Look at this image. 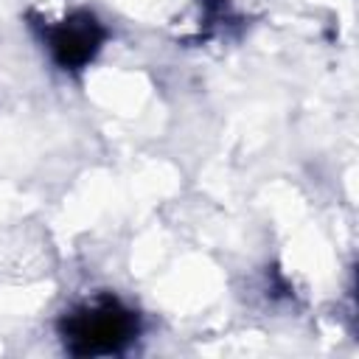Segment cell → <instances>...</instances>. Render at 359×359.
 <instances>
[{
    "label": "cell",
    "instance_id": "7a4b0ae2",
    "mask_svg": "<svg viewBox=\"0 0 359 359\" xmlns=\"http://www.w3.org/2000/svg\"><path fill=\"white\" fill-rule=\"evenodd\" d=\"M101 36H98V25L90 20V17H76V20H67L62 28L53 31V39H50V48L56 53V59L67 67H76L81 62H87L95 48H98Z\"/></svg>",
    "mask_w": 359,
    "mask_h": 359
},
{
    "label": "cell",
    "instance_id": "6da1fadb",
    "mask_svg": "<svg viewBox=\"0 0 359 359\" xmlns=\"http://www.w3.org/2000/svg\"><path fill=\"white\" fill-rule=\"evenodd\" d=\"M132 328H135L132 314L121 309L115 300H98L93 306H84L67 320V337L81 342L79 351L84 353L115 351L121 342L129 339Z\"/></svg>",
    "mask_w": 359,
    "mask_h": 359
}]
</instances>
